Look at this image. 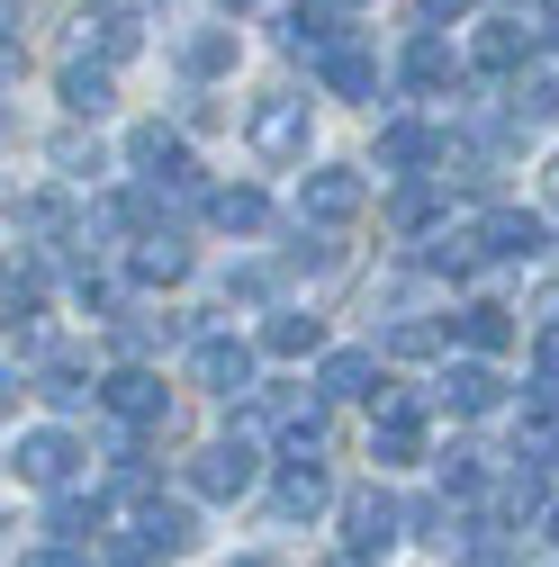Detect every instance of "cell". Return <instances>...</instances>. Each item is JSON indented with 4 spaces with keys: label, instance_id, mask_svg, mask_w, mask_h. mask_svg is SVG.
<instances>
[{
    "label": "cell",
    "instance_id": "obj_23",
    "mask_svg": "<svg viewBox=\"0 0 559 567\" xmlns=\"http://www.w3.org/2000/svg\"><path fill=\"white\" fill-rule=\"evenodd\" d=\"M370 379H379V351H325V361H316V388H325L334 405H353V396H379Z\"/></svg>",
    "mask_w": 559,
    "mask_h": 567
},
{
    "label": "cell",
    "instance_id": "obj_6",
    "mask_svg": "<svg viewBox=\"0 0 559 567\" xmlns=\"http://www.w3.org/2000/svg\"><path fill=\"white\" fill-rule=\"evenodd\" d=\"M325 405H334L325 388H316V396H289V388H253V396H244V414L271 423L289 451H316V442H325Z\"/></svg>",
    "mask_w": 559,
    "mask_h": 567
},
{
    "label": "cell",
    "instance_id": "obj_37",
    "mask_svg": "<svg viewBox=\"0 0 559 567\" xmlns=\"http://www.w3.org/2000/svg\"><path fill=\"white\" fill-rule=\"evenodd\" d=\"M19 567H91V549H82V540H45V549H28Z\"/></svg>",
    "mask_w": 559,
    "mask_h": 567
},
{
    "label": "cell",
    "instance_id": "obj_7",
    "mask_svg": "<svg viewBox=\"0 0 559 567\" xmlns=\"http://www.w3.org/2000/svg\"><path fill=\"white\" fill-rule=\"evenodd\" d=\"M100 405L126 423V433H154V423L172 414V388H163V370L126 361V370H109V379H100Z\"/></svg>",
    "mask_w": 559,
    "mask_h": 567
},
{
    "label": "cell",
    "instance_id": "obj_20",
    "mask_svg": "<svg viewBox=\"0 0 559 567\" xmlns=\"http://www.w3.org/2000/svg\"><path fill=\"white\" fill-rule=\"evenodd\" d=\"M343 0H289V10H280V45L289 54H325V45H343Z\"/></svg>",
    "mask_w": 559,
    "mask_h": 567
},
{
    "label": "cell",
    "instance_id": "obj_22",
    "mask_svg": "<svg viewBox=\"0 0 559 567\" xmlns=\"http://www.w3.org/2000/svg\"><path fill=\"white\" fill-rule=\"evenodd\" d=\"M54 91H63V109H73V117H109L118 109V82H109V63H63V73H54Z\"/></svg>",
    "mask_w": 559,
    "mask_h": 567
},
{
    "label": "cell",
    "instance_id": "obj_43",
    "mask_svg": "<svg viewBox=\"0 0 559 567\" xmlns=\"http://www.w3.org/2000/svg\"><path fill=\"white\" fill-rule=\"evenodd\" d=\"M541 523H550V540H559V505H550V514H541Z\"/></svg>",
    "mask_w": 559,
    "mask_h": 567
},
{
    "label": "cell",
    "instance_id": "obj_15",
    "mask_svg": "<svg viewBox=\"0 0 559 567\" xmlns=\"http://www.w3.org/2000/svg\"><path fill=\"white\" fill-rule=\"evenodd\" d=\"M478 244H487V261H541L550 252V217H532V207H487Z\"/></svg>",
    "mask_w": 559,
    "mask_h": 567
},
{
    "label": "cell",
    "instance_id": "obj_36",
    "mask_svg": "<svg viewBox=\"0 0 559 567\" xmlns=\"http://www.w3.org/2000/svg\"><path fill=\"white\" fill-rule=\"evenodd\" d=\"M280 261H289L298 279H316V270H334V244H325V235H307V217H298V244L280 252Z\"/></svg>",
    "mask_w": 559,
    "mask_h": 567
},
{
    "label": "cell",
    "instance_id": "obj_17",
    "mask_svg": "<svg viewBox=\"0 0 559 567\" xmlns=\"http://www.w3.org/2000/svg\"><path fill=\"white\" fill-rule=\"evenodd\" d=\"M451 414H497L506 405V379H497V361H487V351H469V361H451L443 370V388H434Z\"/></svg>",
    "mask_w": 559,
    "mask_h": 567
},
{
    "label": "cell",
    "instance_id": "obj_40",
    "mask_svg": "<svg viewBox=\"0 0 559 567\" xmlns=\"http://www.w3.org/2000/svg\"><path fill=\"white\" fill-rule=\"evenodd\" d=\"M532 370H541V379H559V316H550V324H541V342H532Z\"/></svg>",
    "mask_w": 559,
    "mask_h": 567
},
{
    "label": "cell",
    "instance_id": "obj_9",
    "mask_svg": "<svg viewBox=\"0 0 559 567\" xmlns=\"http://www.w3.org/2000/svg\"><path fill=\"white\" fill-rule=\"evenodd\" d=\"M10 460H19V477H28V486H45V495H63V486L82 477V442H73V433H54V423L19 433V451H10Z\"/></svg>",
    "mask_w": 559,
    "mask_h": 567
},
{
    "label": "cell",
    "instance_id": "obj_2",
    "mask_svg": "<svg viewBox=\"0 0 559 567\" xmlns=\"http://www.w3.org/2000/svg\"><path fill=\"white\" fill-rule=\"evenodd\" d=\"M253 477H262L253 433H235V442H199L190 468H181V486L199 495V505H235V495H253Z\"/></svg>",
    "mask_w": 559,
    "mask_h": 567
},
{
    "label": "cell",
    "instance_id": "obj_44",
    "mask_svg": "<svg viewBox=\"0 0 559 567\" xmlns=\"http://www.w3.org/2000/svg\"><path fill=\"white\" fill-rule=\"evenodd\" d=\"M235 567H280V558H235Z\"/></svg>",
    "mask_w": 559,
    "mask_h": 567
},
{
    "label": "cell",
    "instance_id": "obj_46",
    "mask_svg": "<svg viewBox=\"0 0 559 567\" xmlns=\"http://www.w3.org/2000/svg\"><path fill=\"white\" fill-rule=\"evenodd\" d=\"M343 10H362V0H343Z\"/></svg>",
    "mask_w": 559,
    "mask_h": 567
},
{
    "label": "cell",
    "instance_id": "obj_45",
    "mask_svg": "<svg viewBox=\"0 0 559 567\" xmlns=\"http://www.w3.org/2000/svg\"><path fill=\"white\" fill-rule=\"evenodd\" d=\"M343 567H370V558H343Z\"/></svg>",
    "mask_w": 559,
    "mask_h": 567
},
{
    "label": "cell",
    "instance_id": "obj_13",
    "mask_svg": "<svg viewBox=\"0 0 559 567\" xmlns=\"http://www.w3.org/2000/svg\"><path fill=\"white\" fill-rule=\"evenodd\" d=\"M126 163L145 172V181H163V189H199V163L181 145V126H135L126 135Z\"/></svg>",
    "mask_w": 559,
    "mask_h": 567
},
{
    "label": "cell",
    "instance_id": "obj_35",
    "mask_svg": "<svg viewBox=\"0 0 559 567\" xmlns=\"http://www.w3.org/2000/svg\"><path fill=\"white\" fill-rule=\"evenodd\" d=\"M45 163H54L63 181H91V172H109V163H100V145H82V135H54V145H45Z\"/></svg>",
    "mask_w": 559,
    "mask_h": 567
},
{
    "label": "cell",
    "instance_id": "obj_16",
    "mask_svg": "<svg viewBox=\"0 0 559 567\" xmlns=\"http://www.w3.org/2000/svg\"><path fill=\"white\" fill-rule=\"evenodd\" d=\"M316 91H325V100H379V54L353 45V37L325 45V54H316Z\"/></svg>",
    "mask_w": 559,
    "mask_h": 567
},
{
    "label": "cell",
    "instance_id": "obj_42",
    "mask_svg": "<svg viewBox=\"0 0 559 567\" xmlns=\"http://www.w3.org/2000/svg\"><path fill=\"white\" fill-rule=\"evenodd\" d=\"M460 567H515V558H506V549H469Z\"/></svg>",
    "mask_w": 559,
    "mask_h": 567
},
{
    "label": "cell",
    "instance_id": "obj_14",
    "mask_svg": "<svg viewBox=\"0 0 559 567\" xmlns=\"http://www.w3.org/2000/svg\"><path fill=\"white\" fill-rule=\"evenodd\" d=\"M425 163H451V135L443 126H425V117H388L379 126V172H425Z\"/></svg>",
    "mask_w": 559,
    "mask_h": 567
},
{
    "label": "cell",
    "instance_id": "obj_47",
    "mask_svg": "<svg viewBox=\"0 0 559 567\" xmlns=\"http://www.w3.org/2000/svg\"><path fill=\"white\" fill-rule=\"evenodd\" d=\"M226 10H244V0H226Z\"/></svg>",
    "mask_w": 559,
    "mask_h": 567
},
{
    "label": "cell",
    "instance_id": "obj_19",
    "mask_svg": "<svg viewBox=\"0 0 559 567\" xmlns=\"http://www.w3.org/2000/svg\"><path fill=\"white\" fill-rule=\"evenodd\" d=\"M532 45H541V28H524V19H487V28L469 37V63H478V73H524Z\"/></svg>",
    "mask_w": 559,
    "mask_h": 567
},
{
    "label": "cell",
    "instance_id": "obj_1",
    "mask_svg": "<svg viewBox=\"0 0 559 567\" xmlns=\"http://www.w3.org/2000/svg\"><path fill=\"white\" fill-rule=\"evenodd\" d=\"M190 540H199V514H190V505L135 495V514H126V532L109 540V558H118V567H154V558H181Z\"/></svg>",
    "mask_w": 559,
    "mask_h": 567
},
{
    "label": "cell",
    "instance_id": "obj_41",
    "mask_svg": "<svg viewBox=\"0 0 559 567\" xmlns=\"http://www.w3.org/2000/svg\"><path fill=\"white\" fill-rule=\"evenodd\" d=\"M443 19H469V0H415V28H443Z\"/></svg>",
    "mask_w": 559,
    "mask_h": 567
},
{
    "label": "cell",
    "instance_id": "obj_5",
    "mask_svg": "<svg viewBox=\"0 0 559 567\" xmlns=\"http://www.w3.org/2000/svg\"><path fill=\"white\" fill-rule=\"evenodd\" d=\"M343 540H353V558H388L406 540V505L388 486H353L343 495Z\"/></svg>",
    "mask_w": 559,
    "mask_h": 567
},
{
    "label": "cell",
    "instance_id": "obj_10",
    "mask_svg": "<svg viewBox=\"0 0 559 567\" xmlns=\"http://www.w3.org/2000/svg\"><path fill=\"white\" fill-rule=\"evenodd\" d=\"M325 505H334V486H325L316 451H289L280 460V486H271V523H316Z\"/></svg>",
    "mask_w": 559,
    "mask_h": 567
},
{
    "label": "cell",
    "instance_id": "obj_4",
    "mask_svg": "<svg viewBox=\"0 0 559 567\" xmlns=\"http://www.w3.org/2000/svg\"><path fill=\"white\" fill-rule=\"evenodd\" d=\"M370 460H379V468H406V460H425V396H406V388H379V405H370Z\"/></svg>",
    "mask_w": 559,
    "mask_h": 567
},
{
    "label": "cell",
    "instance_id": "obj_28",
    "mask_svg": "<svg viewBox=\"0 0 559 567\" xmlns=\"http://www.w3.org/2000/svg\"><path fill=\"white\" fill-rule=\"evenodd\" d=\"M406 532L425 540V549H469V532H460V514H451V486H443V495H425V505L406 514Z\"/></svg>",
    "mask_w": 559,
    "mask_h": 567
},
{
    "label": "cell",
    "instance_id": "obj_24",
    "mask_svg": "<svg viewBox=\"0 0 559 567\" xmlns=\"http://www.w3.org/2000/svg\"><path fill=\"white\" fill-rule=\"evenodd\" d=\"M451 333H460V351H487V361H497V351L515 342V316H506L497 298H469V307L451 316Z\"/></svg>",
    "mask_w": 559,
    "mask_h": 567
},
{
    "label": "cell",
    "instance_id": "obj_12",
    "mask_svg": "<svg viewBox=\"0 0 559 567\" xmlns=\"http://www.w3.org/2000/svg\"><path fill=\"white\" fill-rule=\"evenodd\" d=\"M362 172H343V163H316L307 181H298V217H316V226H353L362 217Z\"/></svg>",
    "mask_w": 559,
    "mask_h": 567
},
{
    "label": "cell",
    "instance_id": "obj_29",
    "mask_svg": "<svg viewBox=\"0 0 559 567\" xmlns=\"http://www.w3.org/2000/svg\"><path fill=\"white\" fill-rule=\"evenodd\" d=\"M100 523H109V495H73V486L54 495V540H91Z\"/></svg>",
    "mask_w": 559,
    "mask_h": 567
},
{
    "label": "cell",
    "instance_id": "obj_38",
    "mask_svg": "<svg viewBox=\"0 0 559 567\" xmlns=\"http://www.w3.org/2000/svg\"><path fill=\"white\" fill-rule=\"evenodd\" d=\"M434 217V189H397V235H425Z\"/></svg>",
    "mask_w": 559,
    "mask_h": 567
},
{
    "label": "cell",
    "instance_id": "obj_26",
    "mask_svg": "<svg viewBox=\"0 0 559 567\" xmlns=\"http://www.w3.org/2000/svg\"><path fill=\"white\" fill-rule=\"evenodd\" d=\"M181 73H190V82L235 73V28H190V37H181Z\"/></svg>",
    "mask_w": 559,
    "mask_h": 567
},
{
    "label": "cell",
    "instance_id": "obj_30",
    "mask_svg": "<svg viewBox=\"0 0 559 567\" xmlns=\"http://www.w3.org/2000/svg\"><path fill=\"white\" fill-rule=\"evenodd\" d=\"M415 261H425V270H443V279H469V270L487 261V244H478V235H434Z\"/></svg>",
    "mask_w": 559,
    "mask_h": 567
},
{
    "label": "cell",
    "instance_id": "obj_32",
    "mask_svg": "<svg viewBox=\"0 0 559 567\" xmlns=\"http://www.w3.org/2000/svg\"><path fill=\"white\" fill-rule=\"evenodd\" d=\"M559 117V73H524L515 82V126H550Z\"/></svg>",
    "mask_w": 559,
    "mask_h": 567
},
{
    "label": "cell",
    "instance_id": "obj_3",
    "mask_svg": "<svg viewBox=\"0 0 559 567\" xmlns=\"http://www.w3.org/2000/svg\"><path fill=\"white\" fill-rule=\"evenodd\" d=\"M244 145L271 163V172H289L307 163V91H271L253 117H244Z\"/></svg>",
    "mask_w": 559,
    "mask_h": 567
},
{
    "label": "cell",
    "instance_id": "obj_8",
    "mask_svg": "<svg viewBox=\"0 0 559 567\" xmlns=\"http://www.w3.org/2000/svg\"><path fill=\"white\" fill-rule=\"evenodd\" d=\"M190 388H207V396H253V342L199 333V342H190Z\"/></svg>",
    "mask_w": 559,
    "mask_h": 567
},
{
    "label": "cell",
    "instance_id": "obj_21",
    "mask_svg": "<svg viewBox=\"0 0 559 567\" xmlns=\"http://www.w3.org/2000/svg\"><path fill=\"white\" fill-rule=\"evenodd\" d=\"M199 207H207V226H217V235H262V226H271V198H262L253 181H235V189H207Z\"/></svg>",
    "mask_w": 559,
    "mask_h": 567
},
{
    "label": "cell",
    "instance_id": "obj_11",
    "mask_svg": "<svg viewBox=\"0 0 559 567\" xmlns=\"http://www.w3.org/2000/svg\"><path fill=\"white\" fill-rule=\"evenodd\" d=\"M73 45H82L91 63H126L135 45H145V19H135V10H118V0H91V10L73 19Z\"/></svg>",
    "mask_w": 559,
    "mask_h": 567
},
{
    "label": "cell",
    "instance_id": "obj_34",
    "mask_svg": "<svg viewBox=\"0 0 559 567\" xmlns=\"http://www.w3.org/2000/svg\"><path fill=\"white\" fill-rule=\"evenodd\" d=\"M434 460H443V486H451V495H478V486H487V451L451 442V451H434Z\"/></svg>",
    "mask_w": 559,
    "mask_h": 567
},
{
    "label": "cell",
    "instance_id": "obj_31",
    "mask_svg": "<svg viewBox=\"0 0 559 567\" xmlns=\"http://www.w3.org/2000/svg\"><path fill=\"white\" fill-rule=\"evenodd\" d=\"M379 351H388V361H434V351H443V324L406 316V324H388V333H379Z\"/></svg>",
    "mask_w": 559,
    "mask_h": 567
},
{
    "label": "cell",
    "instance_id": "obj_18",
    "mask_svg": "<svg viewBox=\"0 0 559 567\" xmlns=\"http://www.w3.org/2000/svg\"><path fill=\"white\" fill-rule=\"evenodd\" d=\"M126 279H135V289H172V279H190V244H181L172 226L135 235V244H126Z\"/></svg>",
    "mask_w": 559,
    "mask_h": 567
},
{
    "label": "cell",
    "instance_id": "obj_33",
    "mask_svg": "<svg viewBox=\"0 0 559 567\" xmlns=\"http://www.w3.org/2000/svg\"><path fill=\"white\" fill-rule=\"evenodd\" d=\"M37 396H45V405H91L100 379H82L73 361H45V370H37Z\"/></svg>",
    "mask_w": 559,
    "mask_h": 567
},
{
    "label": "cell",
    "instance_id": "obj_39",
    "mask_svg": "<svg viewBox=\"0 0 559 567\" xmlns=\"http://www.w3.org/2000/svg\"><path fill=\"white\" fill-rule=\"evenodd\" d=\"M226 298H244V307H262V298H271V270H235V279H226Z\"/></svg>",
    "mask_w": 559,
    "mask_h": 567
},
{
    "label": "cell",
    "instance_id": "obj_27",
    "mask_svg": "<svg viewBox=\"0 0 559 567\" xmlns=\"http://www.w3.org/2000/svg\"><path fill=\"white\" fill-rule=\"evenodd\" d=\"M397 73H406L415 91H443V82H451V45H443V28H415V37H406V63H397Z\"/></svg>",
    "mask_w": 559,
    "mask_h": 567
},
{
    "label": "cell",
    "instance_id": "obj_25",
    "mask_svg": "<svg viewBox=\"0 0 559 567\" xmlns=\"http://www.w3.org/2000/svg\"><path fill=\"white\" fill-rule=\"evenodd\" d=\"M262 351H280V361H307V351H325V316H307V307H280V316L262 324Z\"/></svg>",
    "mask_w": 559,
    "mask_h": 567
}]
</instances>
